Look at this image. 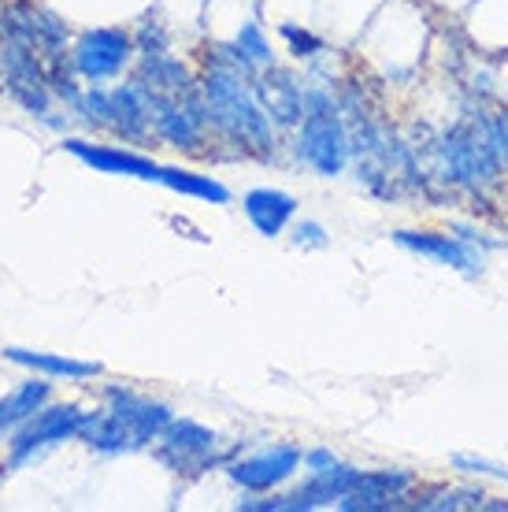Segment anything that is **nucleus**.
Segmentation results:
<instances>
[{
    "instance_id": "1",
    "label": "nucleus",
    "mask_w": 508,
    "mask_h": 512,
    "mask_svg": "<svg viewBox=\"0 0 508 512\" xmlns=\"http://www.w3.org/2000/svg\"><path fill=\"white\" fill-rule=\"evenodd\" d=\"M197 97L204 108V123L208 130H216L219 138L234 141L242 149H256V153L275 149V123L256 97L253 75L227 64L219 52L208 60V71L197 78Z\"/></svg>"
},
{
    "instance_id": "2",
    "label": "nucleus",
    "mask_w": 508,
    "mask_h": 512,
    "mask_svg": "<svg viewBox=\"0 0 508 512\" xmlns=\"http://www.w3.org/2000/svg\"><path fill=\"white\" fill-rule=\"evenodd\" d=\"M434 175L453 190L483 193L508 171V116L471 112L434 145Z\"/></svg>"
},
{
    "instance_id": "3",
    "label": "nucleus",
    "mask_w": 508,
    "mask_h": 512,
    "mask_svg": "<svg viewBox=\"0 0 508 512\" xmlns=\"http://www.w3.org/2000/svg\"><path fill=\"white\" fill-rule=\"evenodd\" d=\"M171 420H175V412L164 401L134 394L127 386H108L104 390V409L82 416L78 442L97 449V453H108V457L138 453V449L153 446Z\"/></svg>"
},
{
    "instance_id": "4",
    "label": "nucleus",
    "mask_w": 508,
    "mask_h": 512,
    "mask_svg": "<svg viewBox=\"0 0 508 512\" xmlns=\"http://www.w3.org/2000/svg\"><path fill=\"white\" fill-rule=\"evenodd\" d=\"M293 156L297 164L316 171L319 179H334L349 167L353 134L345 127L342 104L334 101L331 90H305V116L297 123Z\"/></svg>"
},
{
    "instance_id": "5",
    "label": "nucleus",
    "mask_w": 508,
    "mask_h": 512,
    "mask_svg": "<svg viewBox=\"0 0 508 512\" xmlns=\"http://www.w3.org/2000/svg\"><path fill=\"white\" fill-rule=\"evenodd\" d=\"M134 34L123 30V26H93V30H82L71 49V67H75L78 78H86L89 86L97 82H108V78H119L134 60Z\"/></svg>"
},
{
    "instance_id": "6",
    "label": "nucleus",
    "mask_w": 508,
    "mask_h": 512,
    "mask_svg": "<svg viewBox=\"0 0 508 512\" xmlns=\"http://www.w3.org/2000/svg\"><path fill=\"white\" fill-rule=\"evenodd\" d=\"M156 461L178 475H201L219 464V435L197 420H171L164 435L156 438Z\"/></svg>"
},
{
    "instance_id": "7",
    "label": "nucleus",
    "mask_w": 508,
    "mask_h": 512,
    "mask_svg": "<svg viewBox=\"0 0 508 512\" xmlns=\"http://www.w3.org/2000/svg\"><path fill=\"white\" fill-rule=\"evenodd\" d=\"M82 416H86V412L78 409V405H41L30 420L15 427L12 453H8V472H19L23 464L34 461V453H41V449L78 438Z\"/></svg>"
},
{
    "instance_id": "8",
    "label": "nucleus",
    "mask_w": 508,
    "mask_h": 512,
    "mask_svg": "<svg viewBox=\"0 0 508 512\" xmlns=\"http://www.w3.org/2000/svg\"><path fill=\"white\" fill-rule=\"evenodd\" d=\"M394 245H401L405 253L412 256H427L442 268L460 271L464 279H479L483 275L486 256L483 249L475 245V234H438V231H412V227H401V231L390 234Z\"/></svg>"
},
{
    "instance_id": "9",
    "label": "nucleus",
    "mask_w": 508,
    "mask_h": 512,
    "mask_svg": "<svg viewBox=\"0 0 508 512\" xmlns=\"http://www.w3.org/2000/svg\"><path fill=\"white\" fill-rule=\"evenodd\" d=\"M0 67H4V82L12 101H19L23 112L30 116H49L52 90L45 82V64L34 45H19V41H0Z\"/></svg>"
},
{
    "instance_id": "10",
    "label": "nucleus",
    "mask_w": 508,
    "mask_h": 512,
    "mask_svg": "<svg viewBox=\"0 0 508 512\" xmlns=\"http://www.w3.org/2000/svg\"><path fill=\"white\" fill-rule=\"evenodd\" d=\"M305 464V453L293 442H275V446L260 449V453H249L242 461H234L227 468L230 483H238L249 494H271L279 490L282 483H290L297 468Z\"/></svg>"
},
{
    "instance_id": "11",
    "label": "nucleus",
    "mask_w": 508,
    "mask_h": 512,
    "mask_svg": "<svg viewBox=\"0 0 508 512\" xmlns=\"http://www.w3.org/2000/svg\"><path fill=\"white\" fill-rule=\"evenodd\" d=\"M153 134L171 149H186V153H201L204 138H208V123H204V108L197 90L186 97H167L156 93L153 101Z\"/></svg>"
},
{
    "instance_id": "12",
    "label": "nucleus",
    "mask_w": 508,
    "mask_h": 512,
    "mask_svg": "<svg viewBox=\"0 0 508 512\" xmlns=\"http://www.w3.org/2000/svg\"><path fill=\"white\" fill-rule=\"evenodd\" d=\"M416 490H420L416 472H408V468H375V472H360V483H356L334 509L390 512V509H401L405 501H412Z\"/></svg>"
},
{
    "instance_id": "13",
    "label": "nucleus",
    "mask_w": 508,
    "mask_h": 512,
    "mask_svg": "<svg viewBox=\"0 0 508 512\" xmlns=\"http://www.w3.org/2000/svg\"><path fill=\"white\" fill-rule=\"evenodd\" d=\"M64 149L75 156V160H82L86 167L101 171V175H127V179L156 182V186L164 179V164H156L153 156L119 149V145H93V141H86V138H64Z\"/></svg>"
},
{
    "instance_id": "14",
    "label": "nucleus",
    "mask_w": 508,
    "mask_h": 512,
    "mask_svg": "<svg viewBox=\"0 0 508 512\" xmlns=\"http://www.w3.org/2000/svg\"><path fill=\"white\" fill-rule=\"evenodd\" d=\"M253 90L275 127L290 130L301 123V116H305V86H301V78L293 75V71L275 64L260 67L253 75Z\"/></svg>"
},
{
    "instance_id": "15",
    "label": "nucleus",
    "mask_w": 508,
    "mask_h": 512,
    "mask_svg": "<svg viewBox=\"0 0 508 512\" xmlns=\"http://www.w3.org/2000/svg\"><path fill=\"white\" fill-rule=\"evenodd\" d=\"M153 101L156 90H149L141 78H130L127 86H115L108 130H115L127 141H149L153 138Z\"/></svg>"
},
{
    "instance_id": "16",
    "label": "nucleus",
    "mask_w": 508,
    "mask_h": 512,
    "mask_svg": "<svg viewBox=\"0 0 508 512\" xmlns=\"http://www.w3.org/2000/svg\"><path fill=\"white\" fill-rule=\"evenodd\" d=\"M242 208L260 238H279L297 216V197L275 186H256L242 197Z\"/></svg>"
},
{
    "instance_id": "17",
    "label": "nucleus",
    "mask_w": 508,
    "mask_h": 512,
    "mask_svg": "<svg viewBox=\"0 0 508 512\" xmlns=\"http://www.w3.org/2000/svg\"><path fill=\"white\" fill-rule=\"evenodd\" d=\"M356 483H360V468L338 461L334 468H327V472H308V479L293 490V494H297V501H301V512L331 509V505H338Z\"/></svg>"
},
{
    "instance_id": "18",
    "label": "nucleus",
    "mask_w": 508,
    "mask_h": 512,
    "mask_svg": "<svg viewBox=\"0 0 508 512\" xmlns=\"http://www.w3.org/2000/svg\"><path fill=\"white\" fill-rule=\"evenodd\" d=\"M4 360L23 364V368L45 375V379H71V383L93 379V375L104 372L97 360H75V357H60V353H34V349H19V346L4 349Z\"/></svg>"
},
{
    "instance_id": "19",
    "label": "nucleus",
    "mask_w": 508,
    "mask_h": 512,
    "mask_svg": "<svg viewBox=\"0 0 508 512\" xmlns=\"http://www.w3.org/2000/svg\"><path fill=\"white\" fill-rule=\"evenodd\" d=\"M138 78L149 90L167 93V97H186V93L197 90V78H193L190 67L182 64V60H175V56H167V52H160V56H141Z\"/></svg>"
},
{
    "instance_id": "20",
    "label": "nucleus",
    "mask_w": 508,
    "mask_h": 512,
    "mask_svg": "<svg viewBox=\"0 0 508 512\" xmlns=\"http://www.w3.org/2000/svg\"><path fill=\"white\" fill-rule=\"evenodd\" d=\"M49 397H52V383H45V379H26V383H19L8 397H0V431H15L41 405H49Z\"/></svg>"
},
{
    "instance_id": "21",
    "label": "nucleus",
    "mask_w": 508,
    "mask_h": 512,
    "mask_svg": "<svg viewBox=\"0 0 508 512\" xmlns=\"http://www.w3.org/2000/svg\"><path fill=\"white\" fill-rule=\"evenodd\" d=\"M160 186H167L171 193H182V197H197V201H212V205H230V190L212 175H197V171H186V167H167L164 164V179Z\"/></svg>"
},
{
    "instance_id": "22",
    "label": "nucleus",
    "mask_w": 508,
    "mask_h": 512,
    "mask_svg": "<svg viewBox=\"0 0 508 512\" xmlns=\"http://www.w3.org/2000/svg\"><path fill=\"white\" fill-rule=\"evenodd\" d=\"M483 487H434L412 494V509L420 512H457V509H483Z\"/></svg>"
},
{
    "instance_id": "23",
    "label": "nucleus",
    "mask_w": 508,
    "mask_h": 512,
    "mask_svg": "<svg viewBox=\"0 0 508 512\" xmlns=\"http://www.w3.org/2000/svg\"><path fill=\"white\" fill-rule=\"evenodd\" d=\"M38 52L41 60H64L67 52V23L49 8H38Z\"/></svg>"
},
{
    "instance_id": "24",
    "label": "nucleus",
    "mask_w": 508,
    "mask_h": 512,
    "mask_svg": "<svg viewBox=\"0 0 508 512\" xmlns=\"http://www.w3.org/2000/svg\"><path fill=\"white\" fill-rule=\"evenodd\" d=\"M234 45L245 52V60L260 71V67H271L275 64V52H271V45H267L264 30H260V23H242V30H238V38H234Z\"/></svg>"
},
{
    "instance_id": "25",
    "label": "nucleus",
    "mask_w": 508,
    "mask_h": 512,
    "mask_svg": "<svg viewBox=\"0 0 508 512\" xmlns=\"http://www.w3.org/2000/svg\"><path fill=\"white\" fill-rule=\"evenodd\" d=\"M449 464H453L460 475H471V479H497V483H508V468H505V464L490 461V457L453 453V457H449Z\"/></svg>"
},
{
    "instance_id": "26",
    "label": "nucleus",
    "mask_w": 508,
    "mask_h": 512,
    "mask_svg": "<svg viewBox=\"0 0 508 512\" xmlns=\"http://www.w3.org/2000/svg\"><path fill=\"white\" fill-rule=\"evenodd\" d=\"M282 41L290 45V52L297 56V60H312V56H319L323 52V38H316V34H308L305 26L297 23H282L279 26Z\"/></svg>"
},
{
    "instance_id": "27",
    "label": "nucleus",
    "mask_w": 508,
    "mask_h": 512,
    "mask_svg": "<svg viewBox=\"0 0 508 512\" xmlns=\"http://www.w3.org/2000/svg\"><path fill=\"white\" fill-rule=\"evenodd\" d=\"M167 45H171V38L160 23H141L138 34H134V49L141 56H160V52H167Z\"/></svg>"
},
{
    "instance_id": "28",
    "label": "nucleus",
    "mask_w": 508,
    "mask_h": 512,
    "mask_svg": "<svg viewBox=\"0 0 508 512\" xmlns=\"http://www.w3.org/2000/svg\"><path fill=\"white\" fill-rule=\"evenodd\" d=\"M293 245H301V249H323V245H331V234H327V227L319 219H297L293 223Z\"/></svg>"
},
{
    "instance_id": "29",
    "label": "nucleus",
    "mask_w": 508,
    "mask_h": 512,
    "mask_svg": "<svg viewBox=\"0 0 508 512\" xmlns=\"http://www.w3.org/2000/svg\"><path fill=\"white\" fill-rule=\"evenodd\" d=\"M338 464V453L327 446H319V449H308L305 453V468L308 472H327V468H334Z\"/></svg>"
},
{
    "instance_id": "30",
    "label": "nucleus",
    "mask_w": 508,
    "mask_h": 512,
    "mask_svg": "<svg viewBox=\"0 0 508 512\" xmlns=\"http://www.w3.org/2000/svg\"><path fill=\"white\" fill-rule=\"evenodd\" d=\"M483 509H486V512H508V501H505V498H486V501H483Z\"/></svg>"
},
{
    "instance_id": "31",
    "label": "nucleus",
    "mask_w": 508,
    "mask_h": 512,
    "mask_svg": "<svg viewBox=\"0 0 508 512\" xmlns=\"http://www.w3.org/2000/svg\"><path fill=\"white\" fill-rule=\"evenodd\" d=\"M0 8H4V0H0Z\"/></svg>"
}]
</instances>
